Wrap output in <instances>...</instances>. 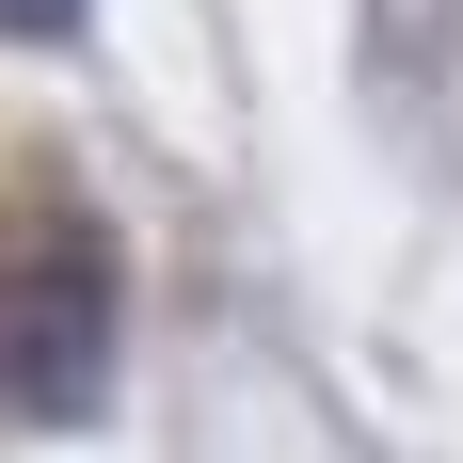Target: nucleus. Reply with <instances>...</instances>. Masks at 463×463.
Wrapping results in <instances>:
<instances>
[{"mask_svg":"<svg viewBox=\"0 0 463 463\" xmlns=\"http://www.w3.org/2000/svg\"><path fill=\"white\" fill-rule=\"evenodd\" d=\"M96 400H112V240L33 208V240H16V416L80 431Z\"/></svg>","mask_w":463,"mask_h":463,"instance_id":"f257e3e1","label":"nucleus"},{"mask_svg":"<svg viewBox=\"0 0 463 463\" xmlns=\"http://www.w3.org/2000/svg\"><path fill=\"white\" fill-rule=\"evenodd\" d=\"M0 16H16L33 48H64V33H80V0H0Z\"/></svg>","mask_w":463,"mask_h":463,"instance_id":"f03ea898","label":"nucleus"}]
</instances>
